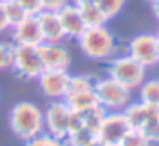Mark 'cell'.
I'll return each instance as SVG.
<instances>
[{
	"instance_id": "cell-28",
	"label": "cell",
	"mask_w": 159,
	"mask_h": 146,
	"mask_svg": "<svg viewBox=\"0 0 159 146\" xmlns=\"http://www.w3.org/2000/svg\"><path fill=\"white\" fill-rule=\"evenodd\" d=\"M152 11H153L155 17L159 19V0H152Z\"/></svg>"
},
{
	"instance_id": "cell-4",
	"label": "cell",
	"mask_w": 159,
	"mask_h": 146,
	"mask_svg": "<svg viewBox=\"0 0 159 146\" xmlns=\"http://www.w3.org/2000/svg\"><path fill=\"white\" fill-rule=\"evenodd\" d=\"M94 91L99 105L105 111H122L131 100V89L111 77L96 80Z\"/></svg>"
},
{
	"instance_id": "cell-16",
	"label": "cell",
	"mask_w": 159,
	"mask_h": 146,
	"mask_svg": "<svg viewBox=\"0 0 159 146\" xmlns=\"http://www.w3.org/2000/svg\"><path fill=\"white\" fill-rule=\"evenodd\" d=\"M139 88V101L159 108V79L147 80Z\"/></svg>"
},
{
	"instance_id": "cell-34",
	"label": "cell",
	"mask_w": 159,
	"mask_h": 146,
	"mask_svg": "<svg viewBox=\"0 0 159 146\" xmlns=\"http://www.w3.org/2000/svg\"><path fill=\"white\" fill-rule=\"evenodd\" d=\"M155 146H159V145H155Z\"/></svg>"
},
{
	"instance_id": "cell-22",
	"label": "cell",
	"mask_w": 159,
	"mask_h": 146,
	"mask_svg": "<svg viewBox=\"0 0 159 146\" xmlns=\"http://www.w3.org/2000/svg\"><path fill=\"white\" fill-rule=\"evenodd\" d=\"M119 145L120 146H153L147 140V137L142 132H139L136 129H130Z\"/></svg>"
},
{
	"instance_id": "cell-10",
	"label": "cell",
	"mask_w": 159,
	"mask_h": 146,
	"mask_svg": "<svg viewBox=\"0 0 159 146\" xmlns=\"http://www.w3.org/2000/svg\"><path fill=\"white\" fill-rule=\"evenodd\" d=\"M12 29V45L23 46H39L43 42L37 15H26L20 23L11 28Z\"/></svg>"
},
{
	"instance_id": "cell-14",
	"label": "cell",
	"mask_w": 159,
	"mask_h": 146,
	"mask_svg": "<svg viewBox=\"0 0 159 146\" xmlns=\"http://www.w3.org/2000/svg\"><path fill=\"white\" fill-rule=\"evenodd\" d=\"M63 101L68 105V108L71 111H76V112H85V111H88V109H91V108L99 105L94 88L66 94L63 97Z\"/></svg>"
},
{
	"instance_id": "cell-17",
	"label": "cell",
	"mask_w": 159,
	"mask_h": 146,
	"mask_svg": "<svg viewBox=\"0 0 159 146\" xmlns=\"http://www.w3.org/2000/svg\"><path fill=\"white\" fill-rule=\"evenodd\" d=\"M107 112L108 111H105L101 105H98V106H94V108H91V109H88L85 112H80L82 117H84V126L88 131H91L93 134H98Z\"/></svg>"
},
{
	"instance_id": "cell-15",
	"label": "cell",
	"mask_w": 159,
	"mask_h": 146,
	"mask_svg": "<svg viewBox=\"0 0 159 146\" xmlns=\"http://www.w3.org/2000/svg\"><path fill=\"white\" fill-rule=\"evenodd\" d=\"M77 8L82 14V19H84L87 28H90V26H104L108 22L105 14L101 11V8L96 3L84 5V6H77Z\"/></svg>"
},
{
	"instance_id": "cell-29",
	"label": "cell",
	"mask_w": 159,
	"mask_h": 146,
	"mask_svg": "<svg viewBox=\"0 0 159 146\" xmlns=\"http://www.w3.org/2000/svg\"><path fill=\"white\" fill-rule=\"evenodd\" d=\"M73 3L76 6H84V5H91V3H96V0H73Z\"/></svg>"
},
{
	"instance_id": "cell-13",
	"label": "cell",
	"mask_w": 159,
	"mask_h": 146,
	"mask_svg": "<svg viewBox=\"0 0 159 146\" xmlns=\"http://www.w3.org/2000/svg\"><path fill=\"white\" fill-rule=\"evenodd\" d=\"M37 20H39V26H40V32L43 37V42H53L57 43L60 42L65 34L59 20V15L56 11H45L42 9L37 14Z\"/></svg>"
},
{
	"instance_id": "cell-5",
	"label": "cell",
	"mask_w": 159,
	"mask_h": 146,
	"mask_svg": "<svg viewBox=\"0 0 159 146\" xmlns=\"http://www.w3.org/2000/svg\"><path fill=\"white\" fill-rule=\"evenodd\" d=\"M11 68L16 71L19 77L23 79H39V75L45 71L37 46L23 45H14Z\"/></svg>"
},
{
	"instance_id": "cell-2",
	"label": "cell",
	"mask_w": 159,
	"mask_h": 146,
	"mask_svg": "<svg viewBox=\"0 0 159 146\" xmlns=\"http://www.w3.org/2000/svg\"><path fill=\"white\" fill-rule=\"evenodd\" d=\"M82 52L94 60L108 58L116 48V40L111 31L104 26H90L77 39Z\"/></svg>"
},
{
	"instance_id": "cell-19",
	"label": "cell",
	"mask_w": 159,
	"mask_h": 146,
	"mask_svg": "<svg viewBox=\"0 0 159 146\" xmlns=\"http://www.w3.org/2000/svg\"><path fill=\"white\" fill-rule=\"evenodd\" d=\"M94 137H96V134H93L91 131H88L84 126V128H80V129H77V131H74L71 134H68L63 142L66 143V146H85V145H88Z\"/></svg>"
},
{
	"instance_id": "cell-25",
	"label": "cell",
	"mask_w": 159,
	"mask_h": 146,
	"mask_svg": "<svg viewBox=\"0 0 159 146\" xmlns=\"http://www.w3.org/2000/svg\"><path fill=\"white\" fill-rule=\"evenodd\" d=\"M23 9L30 14V15H37L43 8H42V0H17Z\"/></svg>"
},
{
	"instance_id": "cell-33",
	"label": "cell",
	"mask_w": 159,
	"mask_h": 146,
	"mask_svg": "<svg viewBox=\"0 0 159 146\" xmlns=\"http://www.w3.org/2000/svg\"><path fill=\"white\" fill-rule=\"evenodd\" d=\"M111 146H120V145H111Z\"/></svg>"
},
{
	"instance_id": "cell-31",
	"label": "cell",
	"mask_w": 159,
	"mask_h": 146,
	"mask_svg": "<svg viewBox=\"0 0 159 146\" xmlns=\"http://www.w3.org/2000/svg\"><path fill=\"white\" fill-rule=\"evenodd\" d=\"M156 37H158V39H159V29H158V34H156Z\"/></svg>"
},
{
	"instance_id": "cell-12",
	"label": "cell",
	"mask_w": 159,
	"mask_h": 146,
	"mask_svg": "<svg viewBox=\"0 0 159 146\" xmlns=\"http://www.w3.org/2000/svg\"><path fill=\"white\" fill-rule=\"evenodd\" d=\"M57 15H59L65 37L79 39L84 34V31L87 29V25L82 19V14L74 3H66L63 8H60L57 11Z\"/></svg>"
},
{
	"instance_id": "cell-3",
	"label": "cell",
	"mask_w": 159,
	"mask_h": 146,
	"mask_svg": "<svg viewBox=\"0 0 159 146\" xmlns=\"http://www.w3.org/2000/svg\"><path fill=\"white\" fill-rule=\"evenodd\" d=\"M108 77L114 79L128 89H136L145 82V66L131 55H122L110 63Z\"/></svg>"
},
{
	"instance_id": "cell-1",
	"label": "cell",
	"mask_w": 159,
	"mask_h": 146,
	"mask_svg": "<svg viewBox=\"0 0 159 146\" xmlns=\"http://www.w3.org/2000/svg\"><path fill=\"white\" fill-rule=\"evenodd\" d=\"M9 126L14 135L28 142L45 132L43 111L31 101H19L9 112Z\"/></svg>"
},
{
	"instance_id": "cell-9",
	"label": "cell",
	"mask_w": 159,
	"mask_h": 146,
	"mask_svg": "<svg viewBox=\"0 0 159 146\" xmlns=\"http://www.w3.org/2000/svg\"><path fill=\"white\" fill-rule=\"evenodd\" d=\"M71 75L66 69H45L39 75V86L43 96L53 100H63Z\"/></svg>"
},
{
	"instance_id": "cell-18",
	"label": "cell",
	"mask_w": 159,
	"mask_h": 146,
	"mask_svg": "<svg viewBox=\"0 0 159 146\" xmlns=\"http://www.w3.org/2000/svg\"><path fill=\"white\" fill-rule=\"evenodd\" d=\"M3 8H5V15H6V20H8V23H9V28L16 26V25L20 23L26 15H30L17 0L3 2Z\"/></svg>"
},
{
	"instance_id": "cell-24",
	"label": "cell",
	"mask_w": 159,
	"mask_h": 146,
	"mask_svg": "<svg viewBox=\"0 0 159 146\" xmlns=\"http://www.w3.org/2000/svg\"><path fill=\"white\" fill-rule=\"evenodd\" d=\"M80 128H84V117H82V114L76 112V111H71L70 118H68V134H71V132H74V131H77Z\"/></svg>"
},
{
	"instance_id": "cell-11",
	"label": "cell",
	"mask_w": 159,
	"mask_h": 146,
	"mask_svg": "<svg viewBox=\"0 0 159 146\" xmlns=\"http://www.w3.org/2000/svg\"><path fill=\"white\" fill-rule=\"evenodd\" d=\"M39 55L40 60L43 63L45 69H66L71 65V55L68 52V49L62 46L59 42H42L39 46Z\"/></svg>"
},
{
	"instance_id": "cell-8",
	"label": "cell",
	"mask_w": 159,
	"mask_h": 146,
	"mask_svg": "<svg viewBox=\"0 0 159 146\" xmlns=\"http://www.w3.org/2000/svg\"><path fill=\"white\" fill-rule=\"evenodd\" d=\"M128 55L136 58L145 68L159 62V39L153 34L136 36L128 43Z\"/></svg>"
},
{
	"instance_id": "cell-20",
	"label": "cell",
	"mask_w": 159,
	"mask_h": 146,
	"mask_svg": "<svg viewBox=\"0 0 159 146\" xmlns=\"http://www.w3.org/2000/svg\"><path fill=\"white\" fill-rule=\"evenodd\" d=\"M124 3L125 0H96V5L101 8V11L105 14L108 20L117 15V12H120Z\"/></svg>"
},
{
	"instance_id": "cell-21",
	"label": "cell",
	"mask_w": 159,
	"mask_h": 146,
	"mask_svg": "<svg viewBox=\"0 0 159 146\" xmlns=\"http://www.w3.org/2000/svg\"><path fill=\"white\" fill-rule=\"evenodd\" d=\"M25 146H66V143L60 139H56L48 132H42L37 137L25 142Z\"/></svg>"
},
{
	"instance_id": "cell-26",
	"label": "cell",
	"mask_w": 159,
	"mask_h": 146,
	"mask_svg": "<svg viewBox=\"0 0 159 146\" xmlns=\"http://www.w3.org/2000/svg\"><path fill=\"white\" fill-rule=\"evenodd\" d=\"M66 3H70V2L68 0H42V8L45 11H56L57 12Z\"/></svg>"
},
{
	"instance_id": "cell-7",
	"label": "cell",
	"mask_w": 159,
	"mask_h": 146,
	"mask_svg": "<svg viewBox=\"0 0 159 146\" xmlns=\"http://www.w3.org/2000/svg\"><path fill=\"white\" fill-rule=\"evenodd\" d=\"M71 109L63 100H54L47 106L43 112L45 117V132L53 135L56 139L65 140L68 134V118Z\"/></svg>"
},
{
	"instance_id": "cell-32",
	"label": "cell",
	"mask_w": 159,
	"mask_h": 146,
	"mask_svg": "<svg viewBox=\"0 0 159 146\" xmlns=\"http://www.w3.org/2000/svg\"><path fill=\"white\" fill-rule=\"evenodd\" d=\"M0 2H8V0H0Z\"/></svg>"
},
{
	"instance_id": "cell-27",
	"label": "cell",
	"mask_w": 159,
	"mask_h": 146,
	"mask_svg": "<svg viewBox=\"0 0 159 146\" xmlns=\"http://www.w3.org/2000/svg\"><path fill=\"white\" fill-rule=\"evenodd\" d=\"M9 29V23L6 20V15H5V8H3V2H0V34L3 31Z\"/></svg>"
},
{
	"instance_id": "cell-30",
	"label": "cell",
	"mask_w": 159,
	"mask_h": 146,
	"mask_svg": "<svg viewBox=\"0 0 159 146\" xmlns=\"http://www.w3.org/2000/svg\"><path fill=\"white\" fill-rule=\"evenodd\" d=\"M85 146H107V145H105V143H102V142H101L98 137H94V139H93V140H91L88 145H85Z\"/></svg>"
},
{
	"instance_id": "cell-6",
	"label": "cell",
	"mask_w": 159,
	"mask_h": 146,
	"mask_svg": "<svg viewBox=\"0 0 159 146\" xmlns=\"http://www.w3.org/2000/svg\"><path fill=\"white\" fill-rule=\"evenodd\" d=\"M130 129L131 128L122 111H108L102 120V125L96 137L107 146L119 145Z\"/></svg>"
},
{
	"instance_id": "cell-23",
	"label": "cell",
	"mask_w": 159,
	"mask_h": 146,
	"mask_svg": "<svg viewBox=\"0 0 159 146\" xmlns=\"http://www.w3.org/2000/svg\"><path fill=\"white\" fill-rule=\"evenodd\" d=\"M12 54H14V45L0 42V69L11 68V65H12Z\"/></svg>"
}]
</instances>
